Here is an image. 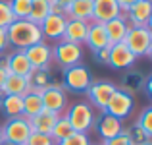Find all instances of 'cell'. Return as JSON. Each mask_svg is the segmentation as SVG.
Listing matches in <instances>:
<instances>
[{"label": "cell", "mask_w": 152, "mask_h": 145, "mask_svg": "<svg viewBox=\"0 0 152 145\" xmlns=\"http://www.w3.org/2000/svg\"><path fill=\"white\" fill-rule=\"evenodd\" d=\"M8 47H10V43H8V33H6V29L0 27V54H4V52L8 50Z\"/></svg>", "instance_id": "obj_37"}, {"label": "cell", "mask_w": 152, "mask_h": 145, "mask_svg": "<svg viewBox=\"0 0 152 145\" xmlns=\"http://www.w3.org/2000/svg\"><path fill=\"white\" fill-rule=\"evenodd\" d=\"M50 14L66 16V14H64V8H62V6H58V4H54V2H50Z\"/></svg>", "instance_id": "obj_39"}, {"label": "cell", "mask_w": 152, "mask_h": 145, "mask_svg": "<svg viewBox=\"0 0 152 145\" xmlns=\"http://www.w3.org/2000/svg\"><path fill=\"white\" fill-rule=\"evenodd\" d=\"M137 124L150 135V138H152V107H146L145 110L141 112V116H139Z\"/></svg>", "instance_id": "obj_32"}, {"label": "cell", "mask_w": 152, "mask_h": 145, "mask_svg": "<svg viewBox=\"0 0 152 145\" xmlns=\"http://www.w3.org/2000/svg\"><path fill=\"white\" fill-rule=\"evenodd\" d=\"M145 79H146V75L142 74L141 70L129 68V70H125V74H123V78H121V87H118V89H121L123 93L133 97L135 93H139V91L142 89Z\"/></svg>", "instance_id": "obj_23"}, {"label": "cell", "mask_w": 152, "mask_h": 145, "mask_svg": "<svg viewBox=\"0 0 152 145\" xmlns=\"http://www.w3.org/2000/svg\"><path fill=\"white\" fill-rule=\"evenodd\" d=\"M118 16H121V10L115 0H93V21L106 23Z\"/></svg>", "instance_id": "obj_16"}, {"label": "cell", "mask_w": 152, "mask_h": 145, "mask_svg": "<svg viewBox=\"0 0 152 145\" xmlns=\"http://www.w3.org/2000/svg\"><path fill=\"white\" fill-rule=\"evenodd\" d=\"M56 145H91V139L87 134H79V132H73V134L69 135V138L62 139L60 143Z\"/></svg>", "instance_id": "obj_33"}, {"label": "cell", "mask_w": 152, "mask_h": 145, "mask_svg": "<svg viewBox=\"0 0 152 145\" xmlns=\"http://www.w3.org/2000/svg\"><path fill=\"white\" fill-rule=\"evenodd\" d=\"M6 78H8L6 68H2V66H0V89H2V85H4V81H6Z\"/></svg>", "instance_id": "obj_40"}, {"label": "cell", "mask_w": 152, "mask_h": 145, "mask_svg": "<svg viewBox=\"0 0 152 145\" xmlns=\"http://www.w3.org/2000/svg\"><path fill=\"white\" fill-rule=\"evenodd\" d=\"M142 145H152V141H146V143H142Z\"/></svg>", "instance_id": "obj_44"}, {"label": "cell", "mask_w": 152, "mask_h": 145, "mask_svg": "<svg viewBox=\"0 0 152 145\" xmlns=\"http://www.w3.org/2000/svg\"><path fill=\"white\" fill-rule=\"evenodd\" d=\"M133 107H135V101L131 95L123 93L121 89H115V93L110 97V101H108L106 108H104V112H108V114L115 116L118 120H125L127 116L133 112Z\"/></svg>", "instance_id": "obj_9"}, {"label": "cell", "mask_w": 152, "mask_h": 145, "mask_svg": "<svg viewBox=\"0 0 152 145\" xmlns=\"http://www.w3.org/2000/svg\"><path fill=\"white\" fill-rule=\"evenodd\" d=\"M135 56L129 48L125 47V43H115L110 45V58H108V66H112L114 70H129L135 64Z\"/></svg>", "instance_id": "obj_13"}, {"label": "cell", "mask_w": 152, "mask_h": 145, "mask_svg": "<svg viewBox=\"0 0 152 145\" xmlns=\"http://www.w3.org/2000/svg\"><path fill=\"white\" fill-rule=\"evenodd\" d=\"M94 130L98 132V135L104 139V141H108V139L115 138V135H119L123 132V122L121 120H118L115 116L108 114V112H100V114L94 118Z\"/></svg>", "instance_id": "obj_12"}, {"label": "cell", "mask_w": 152, "mask_h": 145, "mask_svg": "<svg viewBox=\"0 0 152 145\" xmlns=\"http://www.w3.org/2000/svg\"><path fill=\"white\" fill-rule=\"evenodd\" d=\"M81 58H83L81 45H73V43H67V41H58L52 47V62H56L62 70L81 64Z\"/></svg>", "instance_id": "obj_5"}, {"label": "cell", "mask_w": 152, "mask_h": 145, "mask_svg": "<svg viewBox=\"0 0 152 145\" xmlns=\"http://www.w3.org/2000/svg\"><path fill=\"white\" fill-rule=\"evenodd\" d=\"M118 85L110 79H98V81H93L89 85V89L85 91L87 97L91 99V107L98 108V110H104L110 101V97L115 93Z\"/></svg>", "instance_id": "obj_8"}, {"label": "cell", "mask_w": 152, "mask_h": 145, "mask_svg": "<svg viewBox=\"0 0 152 145\" xmlns=\"http://www.w3.org/2000/svg\"><path fill=\"white\" fill-rule=\"evenodd\" d=\"M41 99H42V107L50 112H56V114H64L67 108V93L62 87V83L58 81H52V85L42 89Z\"/></svg>", "instance_id": "obj_7"}, {"label": "cell", "mask_w": 152, "mask_h": 145, "mask_svg": "<svg viewBox=\"0 0 152 145\" xmlns=\"http://www.w3.org/2000/svg\"><path fill=\"white\" fill-rule=\"evenodd\" d=\"M6 33H8V43L15 47L18 50H25L31 45L45 41L41 33V25L29 21V19H15L6 29Z\"/></svg>", "instance_id": "obj_1"}, {"label": "cell", "mask_w": 152, "mask_h": 145, "mask_svg": "<svg viewBox=\"0 0 152 145\" xmlns=\"http://www.w3.org/2000/svg\"><path fill=\"white\" fill-rule=\"evenodd\" d=\"M64 116L67 118L69 126L73 128V132H79V134H87L89 130H93L94 126V108L91 107L89 103H75L71 107L66 108Z\"/></svg>", "instance_id": "obj_2"}, {"label": "cell", "mask_w": 152, "mask_h": 145, "mask_svg": "<svg viewBox=\"0 0 152 145\" xmlns=\"http://www.w3.org/2000/svg\"><path fill=\"white\" fill-rule=\"evenodd\" d=\"M25 145H56V143H54V139H52L50 135L33 132V134L29 135V139L25 141Z\"/></svg>", "instance_id": "obj_34"}, {"label": "cell", "mask_w": 152, "mask_h": 145, "mask_svg": "<svg viewBox=\"0 0 152 145\" xmlns=\"http://www.w3.org/2000/svg\"><path fill=\"white\" fill-rule=\"evenodd\" d=\"M58 116L60 114H56V112H50V110H46V108H42L39 114H35V116H31V118H29L31 130L37 132V134L50 135V132H52V128H54Z\"/></svg>", "instance_id": "obj_21"}, {"label": "cell", "mask_w": 152, "mask_h": 145, "mask_svg": "<svg viewBox=\"0 0 152 145\" xmlns=\"http://www.w3.org/2000/svg\"><path fill=\"white\" fill-rule=\"evenodd\" d=\"M93 58H94V62H96V64H102V66H106V64H108V58H110V47L94 50V52H93Z\"/></svg>", "instance_id": "obj_35"}, {"label": "cell", "mask_w": 152, "mask_h": 145, "mask_svg": "<svg viewBox=\"0 0 152 145\" xmlns=\"http://www.w3.org/2000/svg\"><path fill=\"white\" fill-rule=\"evenodd\" d=\"M0 108L8 118L23 116V97L21 95H0Z\"/></svg>", "instance_id": "obj_24"}, {"label": "cell", "mask_w": 152, "mask_h": 145, "mask_svg": "<svg viewBox=\"0 0 152 145\" xmlns=\"http://www.w3.org/2000/svg\"><path fill=\"white\" fill-rule=\"evenodd\" d=\"M25 56L29 60L31 68H50L52 62V47L46 45L45 41L37 43V45H31L29 48H25Z\"/></svg>", "instance_id": "obj_14"}, {"label": "cell", "mask_w": 152, "mask_h": 145, "mask_svg": "<svg viewBox=\"0 0 152 145\" xmlns=\"http://www.w3.org/2000/svg\"><path fill=\"white\" fill-rule=\"evenodd\" d=\"M2 145H19V143H6V141H4Z\"/></svg>", "instance_id": "obj_43"}, {"label": "cell", "mask_w": 152, "mask_h": 145, "mask_svg": "<svg viewBox=\"0 0 152 145\" xmlns=\"http://www.w3.org/2000/svg\"><path fill=\"white\" fill-rule=\"evenodd\" d=\"M67 19H81V21H93V0H73L64 10Z\"/></svg>", "instance_id": "obj_22"}, {"label": "cell", "mask_w": 152, "mask_h": 145, "mask_svg": "<svg viewBox=\"0 0 152 145\" xmlns=\"http://www.w3.org/2000/svg\"><path fill=\"white\" fill-rule=\"evenodd\" d=\"M104 29H106L110 45H115V43H123L127 31H129V23H127L125 16L121 14V16H118V18H114V19L104 23Z\"/></svg>", "instance_id": "obj_20"}, {"label": "cell", "mask_w": 152, "mask_h": 145, "mask_svg": "<svg viewBox=\"0 0 152 145\" xmlns=\"http://www.w3.org/2000/svg\"><path fill=\"white\" fill-rule=\"evenodd\" d=\"M29 91V85H27V79L21 78V75H14L8 74L6 81H4L2 89H0V95H25Z\"/></svg>", "instance_id": "obj_25"}, {"label": "cell", "mask_w": 152, "mask_h": 145, "mask_svg": "<svg viewBox=\"0 0 152 145\" xmlns=\"http://www.w3.org/2000/svg\"><path fill=\"white\" fill-rule=\"evenodd\" d=\"M85 45L91 48V50H98V48H106L110 47V41H108L106 29H104V23H96L91 21L89 29H87V37H85Z\"/></svg>", "instance_id": "obj_17"}, {"label": "cell", "mask_w": 152, "mask_h": 145, "mask_svg": "<svg viewBox=\"0 0 152 145\" xmlns=\"http://www.w3.org/2000/svg\"><path fill=\"white\" fill-rule=\"evenodd\" d=\"M71 134H73V128L69 126V122H67L66 116L60 114L58 120H56V124H54V128H52V132H50V138L54 139V143H60L62 139L69 138Z\"/></svg>", "instance_id": "obj_28"}, {"label": "cell", "mask_w": 152, "mask_h": 145, "mask_svg": "<svg viewBox=\"0 0 152 145\" xmlns=\"http://www.w3.org/2000/svg\"><path fill=\"white\" fill-rule=\"evenodd\" d=\"M25 79H27V85H29V91H39V93L42 89H46L48 85H52V81H54L50 68H31V72L25 75Z\"/></svg>", "instance_id": "obj_19"}, {"label": "cell", "mask_w": 152, "mask_h": 145, "mask_svg": "<svg viewBox=\"0 0 152 145\" xmlns=\"http://www.w3.org/2000/svg\"><path fill=\"white\" fill-rule=\"evenodd\" d=\"M123 132H125V135L129 138V141L133 143V145H142V143L150 141V135L146 134V132L142 130L137 122H135L131 128H123Z\"/></svg>", "instance_id": "obj_29"}, {"label": "cell", "mask_w": 152, "mask_h": 145, "mask_svg": "<svg viewBox=\"0 0 152 145\" xmlns=\"http://www.w3.org/2000/svg\"><path fill=\"white\" fill-rule=\"evenodd\" d=\"M42 99L39 91H27L23 95V116L25 118H31V116L39 114L42 110Z\"/></svg>", "instance_id": "obj_26"}, {"label": "cell", "mask_w": 152, "mask_h": 145, "mask_svg": "<svg viewBox=\"0 0 152 145\" xmlns=\"http://www.w3.org/2000/svg\"><path fill=\"white\" fill-rule=\"evenodd\" d=\"M129 27H150L152 19V0H137L125 12Z\"/></svg>", "instance_id": "obj_10"}, {"label": "cell", "mask_w": 152, "mask_h": 145, "mask_svg": "<svg viewBox=\"0 0 152 145\" xmlns=\"http://www.w3.org/2000/svg\"><path fill=\"white\" fill-rule=\"evenodd\" d=\"M91 145H102V143H91Z\"/></svg>", "instance_id": "obj_45"}, {"label": "cell", "mask_w": 152, "mask_h": 145, "mask_svg": "<svg viewBox=\"0 0 152 145\" xmlns=\"http://www.w3.org/2000/svg\"><path fill=\"white\" fill-rule=\"evenodd\" d=\"M12 8V14L15 19H27L31 10V0H8Z\"/></svg>", "instance_id": "obj_30"}, {"label": "cell", "mask_w": 152, "mask_h": 145, "mask_svg": "<svg viewBox=\"0 0 152 145\" xmlns=\"http://www.w3.org/2000/svg\"><path fill=\"white\" fill-rule=\"evenodd\" d=\"M93 75L87 70L83 64H77V66L66 68L62 72V87L71 93H85L89 89V85L93 83Z\"/></svg>", "instance_id": "obj_4"}, {"label": "cell", "mask_w": 152, "mask_h": 145, "mask_svg": "<svg viewBox=\"0 0 152 145\" xmlns=\"http://www.w3.org/2000/svg\"><path fill=\"white\" fill-rule=\"evenodd\" d=\"M0 66L6 68L8 74L21 75V78H25L31 72V64L27 60L25 52L18 50V48H15V52H10V54H0Z\"/></svg>", "instance_id": "obj_11"}, {"label": "cell", "mask_w": 152, "mask_h": 145, "mask_svg": "<svg viewBox=\"0 0 152 145\" xmlns=\"http://www.w3.org/2000/svg\"><path fill=\"white\" fill-rule=\"evenodd\" d=\"M102 145H133L129 141V138L125 135V132H121L119 135H115V138H112V139H108V141H104Z\"/></svg>", "instance_id": "obj_36"}, {"label": "cell", "mask_w": 152, "mask_h": 145, "mask_svg": "<svg viewBox=\"0 0 152 145\" xmlns=\"http://www.w3.org/2000/svg\"><path fill=\"white\" fill-rule=\"evenodd\" d=\"M91 21H81V19H67L66 29H64L62 41L73 43V45H83L87 37V29H89Z\"/></svg>", "instance_id": "obj_18"}, {"label": "cell", "mask_w": 152, "mask_h": 145, "mask_svg": "<svg viewBox=\"0 0 152 145\" xmlns=\"http://www.w3.org/2000/svg\"><path fill=\"white\" fill-rule=\"evenodd\" d=\"M67 18L58 14H48L45 18V21L41 23V33L42 39H52V41H62L64 29H66Z\"/></svg>", "instance_id": "obj_15"}, {"label": "cell", "mask_w": 152, "mask_h": 145, "mask_svg": "<svg viewBox=\"0 0 152 145\" xmlns=\"http://www.w3.org/2000/svg\"><path fill=\"white\" fill-rule=\"evenodd\" d=\"M115 2H118L119 10H121V14H123V12H127V10H129V8L135 4V2H137V0H115Z\"/></svg>", "instance_id": "obj_38"}, {"label": "cell", "mask_w": 152, "mask_h": 145, "mask_svg": "<svg viewBox=\"0 0 152 145\" xmlns=\"http://www.w3.org/2000/svg\"><path fill=\"white\" fill-rule=\"evenodd\" d=\"M15 21L14 14H12V8L8 0H0V27L2 29H8L12 23Z\"/></svg>", "instance_id": "obj_31"}, {"label": "cell", "mask_w": 152, "mask_h": 145, "mask_svg": "<svg viewBox=\"0 0 152 145\" xmlns=\"http://www.w3.org/2000/svg\"><path fill=\"white\" fill-rule=\"evenodd\" d=\"M125 47L133 52L135 58L152 54V31L150 27H129L125 39Z\"/></svg>", "instance_id": "obj_3"}, {"label": "cell", "mask_w": 152, "mask_h": 145, "mask_svg": "<svg viewBox=\"0 0 152 145\" xmlns=\"http://www.w3.org/2000/svg\"><path fill=\"white\" fill-rule=\"evenodd\" d=\"M31 134H33V130H31L29 118H25V116L8 118L6 124L2 126V135H4V141H6V143L25 145V141L29 139Z\"/></svg>", "instance_id": "obj_6"}, {"label": "cell", "mask_w": 152, "mask_h": 145, "mask_svg": "<svg viewBox=\"0 0 152 145\" xmlns=\"http://www.w3.org/2000/svg\"><path fill=\"white\" fill-rule=\"evenodd\" d=\"M50 14V0H31V10H29V21L41 25L45 18Z\"/></svg>", "instance_id": "obj_27"}, {"label": "cell", "mask_w": 152, "mask_h": 145, "mask_svg": "<svg viewBox=\"0 0 152 145\" xmlns=\"http://www.w3.org/2000/svg\"><path fill=\"white\" fill-rule=\"evenodd\" d=\"M4 143V135H2V126H0V145Z\"/></svg>", "instance_id": "obj_42"}, {"label": "cell", "mask_w": 152, "mask_h": 145, "mask_svg": "<svg viewBox=\"0 0 152 145\" xmlns=\"http://www.w3.org/2000/svg\"><path fill=\"white\" fill-rule=\"evenodd\" d=\"M50 2H54V4H58V6H62L64 10H66L67 6H69L71 2H73V0H50Z\"/></svg>", "instance_id": "obj_41"}]
</instances>
